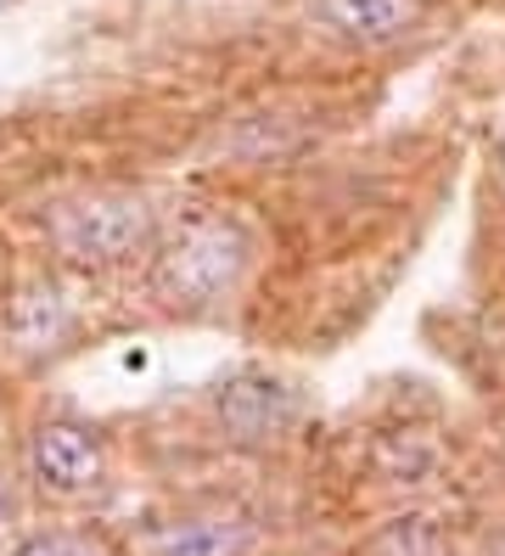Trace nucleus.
<instances>
[{
  "mask_svg": "<svg viewBox=\"0 0 505 556\" xmlns=\"http://www.w3.org/2000/svg\"><path fill=\"white\" fill-rule=\"evenodd\" d=\"M359 556H450V540L432 517H399L382 534H370Z\"/></svg>",
  "mask_w": 505,
  "mask_h": 556,
  "instance_id": "423d86ee",
  "label": "nucleus"
},
{
  "mask_svg": "<svg viewBox=\"0 0 505 556\" xmlns=\"http://www.w3.org/2000/svg\"><path fill=\"white\" fill-rule=\"evenodd\" d=\"M101 556H118V551H101Z\"/></svg>",
  "mask_w": 505,
  "mask_h": 556,
  "instance_id": "6e6552de",
  "label": "nucleus"
},
{
  "mask_svg": "<svg viewBox=\"0 0 505 556\" xmlns=\"http://www.w3.org/2000/svg\"><path fill=\"white\" fill-rule=\"evenodd\" d=\"M28 472H34V483H40L46 495L85 501V495L101 489V478H108V450H101V439L85 428V421L51 416L28 439Z\"/></svg>",
  "mask_w": 505,
  "mask_h": 556,
  "instance_id": "f257e3e1",
  "label": "nucleus"
},
{
  "mask_svg": "<svg viewBox=\"0 0 505 556\" xmlns=\"http://www.w3.org/2000/svg\"><path fill=\"white\" fill-rule=\"evenodd\" d=\"M108 545H96L90 534H67V529H51V534H28L12 556H101Z\"/></svg>",
  "mask_w": 505,
  "mask_h": 556,
  "instance_id": "0eeeda50",
  "label": "nucleus"
},
{
  "mask_svg": "<svg viewBox=\"0 0 505 556\" xmlns=\"http://www.w3.org/2000/svg\"><path fill=\"white\" fill-rule=\"evenodd\" d=\"M320 17L354 46H388L416 17V0H320Z\"/></svg>",
  "mask_w": 505,
  "mask_h": 556,
  "instance_id": "20e7f679",
  "label": "nucleus"
},
{
  "mask_svg": "<svg viewBox=\"0 0 505 556\" xmlns=\"http://www.w3.org/2000/svg\"><path fill=\"white\" fill-rule=\"evenodd\" d=\"M236 270H242V242L225 219H191L186 231L163 253V292H175L186 304L225 299Z\"/></svg>",
  "mask_w": 505,
  "mask_h": 556,
  "instance_id": "f03ea898",
  "label": "nucleus"
},
{
  "mask_svg": "<svg viewBox=\"0 0 505 556\" xmlns=\"http://www.w3.org/2000/svg\"><path fill=\"white\" fill-rule=\"evenodd\" d=\"M56 242L79 265H118L147 242V208L135 198H85L56 214Z\"/></svg>",
  "mask_w": 505,
  "mask_h": 556,
  "instance_id": "7ed1b4c3",
  "label": "nucleus"
},
{
  "mask_svg": "<svg viewBox=\"0 0 505 556\" xmlns=\"http://www.w3.org/2000/svg\"><path fill=\"white\" fill-rule=\"evenodd\" d=\"M248 529L230 517H186L152 534V556H242Z\"/></svg>",
  "mask_w": 505,
  "mask_h": 556,
  "instance_id": "39448f33",
  "label": "nucleus"
}]
</instances>
